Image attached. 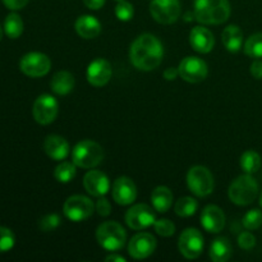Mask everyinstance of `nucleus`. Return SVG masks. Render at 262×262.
Here are the masks:
<instances>
[{
  "label": "nucleus",
  "mask_w": 262,
  "mask_h": 262,
  "mask_svg": "<svg viewBox=\"0 0 262 262\" xmlns=\"http://www.w3.org/2000/svg\"><path fill=\"white\" fill-rule=\"evenodd\" d=\"M95 209L96 207H95L94 202L89 197L82 196V194H74L64 202L63 212L67 219L74 223H79L92 216Z\"/></svg>",
  "instance_id": "0eeeda50"
},
{
  "label": "nucleus",
  "mask_w": 262,
  "mask_h": 262,
  "mask_svg": "<svg viewBox=\"0 0 262 262\" xmlns=\"http://www.w3.org/2000/svg\"><path fill=\"white\" fill-rule=\"evenodd\" d=\"M43 150L50 159L55 161H61L68 158L71 148H69V143L66 138L58 135H51L45 138Z\"/></svg>",
  "instance_id": "aec40b11"
},
{
  "label": "nucleus",
  "mask_w": 262,
  "mask_h": 262,
  "mask_svg": "<svg viewBox=\"0 0 262 262\" xmlns=\"http://www.w3.org/2000/svg\"><path fill=\"white\" fill-rule=\"evenodd\" d=\"M117 2H122V0H117Z\"/></svg>",
  "instance_id": "a18cd8bd"
},
{
  "label": "nucleus",
  "mask_w": 262,
  "mask_h": 262,
  "mask_svg": "<svg viewBox=\"0 0 262 262\" xmlns=\"http://www.w3.org/2000/svg\"><path fill=\"white\" fill-rule=\"evenodd\" d=\"M15 237L10 229L0 227V253L8 252L14 247Z\"/></svg>",
  "instance_id": "2f4dec72"
},
{
  "label": "nucleus",
  "mask_w": 262,
  "mask_h": 262,
  "mask_svg": "<svg viewBox=\"0 0 262 262\" xmlns=\"http://www.w3.org/2000/svg\"><path fill=\"white\" fill-rule=\"evenodd\" d=\"M204 235L196 228H188L184 230L178 241L179 252L188 260H194V258L200 257L204 251Z\"/></svg>",
  "instance_id": "9d476101"
},
{
  "label": "nucleus",
  "mask_w": 262,
  "mask_h": 262,
  "mask_svg": "<svg viewBox=\"0 0 262 262\" xmlns=\"http://www.w3.org/2000/svg\"><path fill=\"white\" fill-rule=\"evenodd\" d=\"M251 74L253 78L262 79V60L261 59H255L252 64H251Z\"/></svg>",
  "instance_id": "58836bf2"
},
{
  "label": "nucleus",
  "mask_w": 262,
  "mask_h": 262,
  "mask_svg": "<svg viewBox=\"0 0 262 262\" xmlns=\"http://www.w3.org/2000/svg\"><path fill=\"white\" fill-rule=\"evenodd\" d=\"M74 27H76L77 33L86 40L97 37L101 33V23L94 15L84 14L78 17Z\"/></svg>",
  "instance_id": "412c9836"
},
{
  "label": "nucleus",
  "mask_w": 262,
  "mask_h": 262,
  "mask_svg": "<svg viewBox=\"0 0 262 262\" xmlns=\"http://www.w3.org/2000/svg\"><path fill=\"white\" fill-rule=\"evenodd\" d=\"M223 43L230 53H238L243 46V32L238 26H228L223 31Z\"/></svg>",
  "instance_id": "b1692460"
},
{
  "label": "nucleus",
  "mask_w": 262,
  "mask_h": 262,
  "mask_svg": "<svg viewBox=\"0 0 262 262\" xmlns=\"http://www.w3.org/2000/svg\"><path fill=\"white\" fill-rule=\"evenodd\" d=\"M83 187L94 197H102L109 192V178L100 170H90L83 177Z\"/></svg>",
  "instance_id": "a211bd4d"
},
{
  "label": "nucleus",
  "mask_w": 262,
  "mask_h": 262,
  "mask_svg": "<svg viewBox=\"0 0 262 262\" xmlns=\"http://www.w3.org/2000/svg\"><path fill=\"white\" fill-rule=\"evenodd\" d=\"M182 8L179 0H151L150 13L160 25H171L181 15Z\"/></svg>",
  "instance_id": "6e6552de"
},
{
  "label": "nucleus",
  "mask_w": 262,
  "mask_h": 262,
  "mask_svg": "<svg viewBox=\"0 0 262 262\" xmlns=\"http://www.w3.org/2000/svg\"><path fill=\"white\" fill-rule=\"evenodd\" d=\"M155 228V232L158 233L161 237H171L176 233V225L173 224V222H170L169 219H160L158 222H155L154 224Z\"/></svg>",
  "instance_id": "72a5a7b5"
},
{
  "label": "nucleus",
  "mask_w": 262,
  "mask_h": 262,
  "mask_svg": "<svg viewBox=\"0 0 262 262\" xmlns=\"http://www.w3.org/2000/svg\"><path fill=\"white\" fill-rule=\"evenodd\" d=\"M96 239L104 250L115 252L124 247L125 241H127V233L119 223L105 222L97 228Z\"/></svg>",
  "instance_id": "39448f33"
},
{
  "label": "nucleus",
  "mask_w": 262,
  "mask_h": 262,
  "mask_svg": "<svg viewBox=\"0 0 262 262\" xmlns=\"http://www.w3.org/2000/svg\"><path fill=\"white\" fill-rule=\"evenodd\" d=\"M155 212L146 204L135 205L125 212V223L133 230H143L155 224Z\"/></svg>",
  "instance_id": "ddd939ff"
},
{
  "label": "nucleus",
  "mask_w": 262,
  "mask_h": 262,
  "mask_svg": "<svg viewBox=\"0 0 262 262\" xmlns=\"http://www.w3.org/2000/svg\"><path fill=\"white\" fill-rule=\"evenodd\" d=\"M112 196L118 205L127 206L133 204L137 199V187L135 182L128 177H119L113 183Z\"/></svg>",
  "instance_id": "2eb2a0df"
},
{
  "label": "nucleus",
  "mask_w": 262,
  "mask_h": 262,
  "mask_svg": "<svg viewBox=\"0 0 262 262\" xmlns=\"http://www.w3.org/2000/svg\"><path fill=\"white\" fill-rule=\"evenodd\" d=\"M164 49L160 40L151 33L140 35L129 49V60L138 71L150 72L163 61Z\"/></svg>",
  "instance_id": "f257e3e1"
},
{
  "label": "nucleus",
  "mask_w": 262,
  "mask_h": 262,
  "mask_svg": "<svg viewBox=\"0 0 262 262\" xmlns=\"http://www.w3.org/2000/svg\"><path fill=\"white\" fill-rule=\"evenodd\" d=\"M4 32L9 38H18L23 33V20L17 13H10L4 20Z\"/></svg>",
  "instance_id": "a878e982"
},
{
  "label": "nucleus",
  "mask_w": 262,
  "mask_h": 262,
  "mask_svg": "<svg viewBox=\"0 0 262 262\" xmlns=\"http://www.w3.org/2000/svg\"><path fill=\"white\" fill-rule=\"evenodd\" d=\"M258 194V184L252 174H243L230 184L228 196L233 204L238 206H247L256 200Z\"/></svg>",
  "instance_id": "7ed1b4c3"
},
{
  "label": "nucleus",
  "mask_w": 262,
  "mask_h": 262,
  "mask_svg": "<svg viewBox=\"0 0 262 262\" xmlns=\"http://www.w3.org/2000/svg\"><path fill=\"white\" fill-rule=\"evenodd\" d=\"M2 38H3V28L2 26H0V41H2Z\"/></svg>",
  "instance_id": "37998d69"
},
{
  "label": "nucleus",
  "mask_w": 262,
  "mask_h": 262,
  "mask_svg": "<svg viewBox=\"0 0 262 262\" xmlns=\"http://www.w3.org/2000/svg\"><path fill=\"white\" fill-rule=\"evenodd\" d=\"M201 225L209 233H220L225 227V214L216 205H207L201 212Z\"/></svg>",
  "instance_id": "f3484780"
},
{
  "label": "nucleus",
  "mask_w": 262,
  "mask_h": 262,
  "mask_svg": "<svg viewBox=\"0 0 262 262\" xmlns=\"http://www.w3.org/2000/svg\"><path fill=\"white\" fill-rule=\"evenodd\" d=\"M133 14H135L133 5L130 3L125 2V0L119 2L117 4V7H115V15L122 22H128V20L132 19Z\"/></svg>",
  "instance_id": "473e14b6"
},
{
  "label": "nucleus",
  "mask_w": 262,
  "mask_h": 262,
  "mask_svg": "<svg viewBox=\"0 0 262 262\" xmlns=\"http://www.w3.org/2000/svg\"><path fill=\"white\" fill-rule=\"evenodd\" d=\"M179 77L189 83H200L205 81L209 73L206 61L197 56H187L179 63Z\"/></svg>",
  "instance_id": "f8f14e48"
},
{
  "label": "nucleus",
  "mask_w": 262,
  "mask_h": 262,
  "mask_svg": "<svg viewBox=\"0 0 262 262\" xmlns=\"http://www.w3.org/2000/svg\"><path fill=\"white\" fill-rule=\"evenodd\" d=\"M105 261H106V262H125L127 260H125L123 256L114 253V255L106 256V257H105Z\"/></svg>",
  "instance_id": "79ce46f5"
},
{
  "label": "nucleus",
  "mask_w": 262,
  "mask_h": 262,
  "mask_svg": "<svg viewBox=\"0 0 262 262\" xmlns=\"http://www.w3.org/2000/svg\"><path fill=\"white\" fill-rule=\"evenodd\" d=\"M74 84H76V82H74L73 74L67 71L56 72L50 82V87L53 92H55L56 95H60V96L68 95L69 92L73 91Z\"/></svg>",
  "instance_id": "4be33fe9"
},
{
  "label": "nucleus",
  "mask_w": 262,
  "mask_h": 262,
  "mask_svg": "<svg viewBox=\"0 0 262 262\" xmlns=\"http://www.w3.org/2000/svg\"><path fill=\"white\" fill-rule=\"evenodd\" d=\"M178 76H179L178 68H173V67L165 69V72H164V78H165L166 81H174Z\"/></svg>",
  "instance_id": "a19ab883"
},
{
  "label": "nucleus",
  "mask_w": 262,
  "mask_h": 262,
  "mask_svg": "<svg viewBox=\"0 0 262 262\" xmlns=\"http://www.w3.org/2000/svg\"><path fill=\"white\" fill-rule=\"evenodd\" d=\"M229 17V0H194V18L202 25H222Z\"/></svg>",
  "instance_id": "f03ea898"
},
{
  "label": "nucleus",
  "mask_w": 262,
  "mask_h": 262,
  "mask_svg": "<svg viewBox=\"0 0 262 262\" xmlns=\"http://www.w3.org/2000/svg\"><path fill=\"white\" fill-rule=\"evenodd\" d=\"M245 54L250 58H262V32L253 33L245 42Z\"/></svg>",
  "instance_id": "c756f323"
},
{
  "label": "nucleus",
  "mask_w": 262,
  "mask_h": 262,
  "mask_svg": "<svg viewBox=\"0 0 262 262\" xmlns=\"http://www.w3.org/2000/svg\"><path fill=\"white\" fill-rule=\"evenodd\" d=\"M19 69L26 76L38 78V77L46 76L50 72L51 60L45 54L33 51V53L23 55L19 61Z\"/></svg>",
  "instance_id": "1a4fd4ad"
},
{
  "label": "nucleus",
  "mask_w": 262,
  "mask_h": 262,
  "mask_svg": "<svg viewBox=\"0 0 262 262\" xmlns=\"http://www.w3.org/2000/svg\"><path fill=\"white\" fill-rule=\"evenodd\" d=\"M112 66H110L109 61L102 58L95 59L87 67V82L94 87H102L107 84L112 79Z\"/></svg>",
  "instance_id": "dca6fc26"
},
{
  "label": "nucleus",
  "mask_w": 262,
  "mask_h": 262,
  "mask_svg": "<svg viewBox=\"0 0 262 262\" xmlns=\"http://www.w3.org/2000/svg\"><path fill=\"white\" fill-rule=\"evenodd\" d=\"M260 206L262 207V192H261V194H260Z\"/></svg>",
  "instance_id": "c03bdc74"
},
{
  "label": "nucleus",
  "mask_w": 262,
  "mask_h": 262,
  "mask_svg": "<svg viewBox=\"0 0 262 262\" xmlns=\"http://www.w3.org/2000/svg\"><path fill=\"white\" fill-rule=\"evenodd\" d=\"M84 5H86L89 9L92 10H99L104 7L105 0H83Z\"/></svg>",
  "instance_id": "ea45409f"
},
{
  "label": "nucleus",
  "mask_w": 262,
  "mask_h": 262,
  "mask_svg": "<svg viewBox=\"0 0 262 262\" xmlns=\"http://www.w3.org/2000/svg\"><path fill=\"white\" fill-rule=\"evenodd\" d=\"M238 246H239L242 250H246V251L252 250V248L256 246L255 235L250 232L241 233L239 237H238Z\"/></svg>",
  "instance_id": "c9c22d12"
},
{
  "label": "nucleus",
  "mask_w": 262,
  "mask_h": 262,
  "mask_svg": "<svg viewBox=\"0 0 262 262\" xmlns=\"http://www.w3.org/2000/svg\"><path fill=\"white\" fill-rule=\"evenodd\" d=\"M189 43L197 53L207 54L214 49L215 38L211 31L202 26H197L189 32Z\"/></svg>",
  "instance_id": "6ab92c4d"
},
{
  "label": "nucleus",
  "mask_w": 262,
  "mask_h": 262,
  "mask_svg": "<svg viewBox=\"0 0 262 262\" xmlns=\"http://www.w3.org/2000/svg\"><path fill=\"white\" fill-rule=\"evenodd\" d=\"M96 211L100 216H109L112 212V205H110L109 200L105 199L104 196L99 197V201L96 204Z\"/></svg>",
  "instance_id": "e433bc0d"
},
{
  "label": "nucleus",
  "mask_w": 262,
  "mask_h": 262,
  "mask_svg": "<svg viewBox=\"0 0 262 262\" xmlns=\"http://www.w3.org/2000/svg\"><path fill=\"white\" fill-rule=\"evenodd\" d=\"M59 113V104L51 95L43 94L33 102V119L41 125H48L56 119Z\"/></svg>",
  "instance_id": "9b49d317"
},
{
  "label": "nucleus",
  "mask_w": 262,
  "mask_h": 262,
  "mask_svg": "<svg viewBox=\"0 0 262 262\" xmlns=\"http://www.w3.org/2000/svg\"><path fill=\"white\" fill-rule=\"evenodd\" d=\"M187 186L194 196L206 197L214 191V177L205 166H193L187 174Z\"/></svg>",
  "instance_id": "423d86ee"
},
{
  "label": "nucleus",
  "mask_w": 262,
  "mask_h": 262,
  "mask_svg": "<svg viewBox=\"0 0 262 262\" xmlns=\"http://www.w3.org/2000/svg\"><path fill=\"white\" fill-rule=\"evenodd\" d=\"M199 204L192 197H182L174 205V211L181 217H189L196 214Z\"/></svg>",
  "instance_id": "c85d7f7f"
},
{
  "label": "nucleus",
  "mask_w": 262,
  "mask_h": 262,
  "mask_svg": "<svg viewBox=\"0 0 262 262\" xmlns=\"http://www.w3.org/2000/svg\"><path fill=\"white\" fill-rule=\"evenodd\" d=\"M156 250V238L150 233H138L128 245V252L130 257L136 260H143L152 255Z\"/></svg>",
  "instance_id": "4468645a"
},
{
  "label": "nucleus",
  "mask_w": 262,
  "mask_h": 262,
  "mask_svg": "<svg viewBox=\"0 0 262 262\" xmlns=\"http://www.w3.org/2000/svg\"><path fill=\"white\" fill-rule=\"evenodd\" d=\"M59 225H60V217L56 214L46 215L38 223V227H40V229L42 232H50V230H54L55 228H58Z\"/></svg>",
  "instance_id": "f704fd0d"
},
{
  "label": "nucleus",
  "mask_w": 262,
  "mask_h": 262,
  "mask_svg": "<svg viewBox=\"0 0 262 262\" xmlns=\"http://www.w3.org/2000/svg\"><path fill=\"white\" fill-rule=\"evenodd\" d=\"M104 159V150L97 142L84 140L77 143L72 150V161L78 168L92 169L99 165Z\"/></svg>",
  "instance_id": "20e7f679"
},
{
  "label": "nucleus",
  "mask_w": 262,
  "mask_h": 262,
  "mask_svg": "<svg viewBox=\"0 0 262 262\" xmlns=\"http://www.w3.org/2000/svg\"><path fill=\"white\" fill-rule=\"evenodd\" d=\"M5 7L10 10H19L28 4L30 0H2Z\"/></svg>",
  "instance_id": "4c0bfd02"
},
{
  "label": "nucleus",
  "mask_w": 262,
  "mask_h": 262,
  "mask_svg": "<svg viewBox=\"0 0 262 262\" xmlns=\"http://www.w3.org/2000/svg\"><path fill=\"white\" fill-rule=\"evenodd\" d=\"M232 243L228 238L220 237L212 241L210 247V258L214 262H225L232 256Z\"/></svg>",
  "instance_id": "393cba45"
},
{
  "label": "nucleus",
  "mask_w": 262,
  "mask_h": 262,
  "mask_svg": "<svg viewBox=\"0 0 262 262\" xmlns=\"http://www.w3.org/2000/svg\"><path fill=\"white\" fill-rule=\"evenodd\" d=\"M173 192L165 186L156 187L151 193V202H152L154 209L161 214L169 211L173 205Z\"/></svg>",
  "instance_id": "5701e85b"
},
{
  "label": "nucleus",
  "mask_w": 262,
  "mask_h": 262,
  "mask_svg": "<svg viewBox=\"0 0 262 262\" xmlns=\"http://www.w3.org/2000/svg\"><path fill=\"white\" fill-rule=\"evenodd\" d=\"M243 227L248 230H256L262 225V212L258 209L250 210L243 216Z\"/></svg>",
  "instance_id": "7c9ffc66"
},
{
  "label": "nucleus",
  "mask_w": 262,
  "mask_h": 262,
  "mask_svg": "<svg viewBox=\"0 0 262 262\" xmlns=\"http://www.w3.org/2000/svg\"><path fill=\"white\" fill-rule=\"evenodd\" d=\"M241 168L247 174L257 173L261 168V156L253 150L246 151L241 156Z\"/></svg>",
  "instance_id": "bb28decb"
},
{
  "label": "nucleus",
  "mask_w": 262,
  "mask_h": 262,
  "mask_svg": "<svg viewBox=\"0 0 262 262\" xmlns=\"http://www.w3.org/2000/svg\"><path fill=\"white\" fill-rule=\"evenodd\" d=\"M77 174V165L72 161H63V163L59 164L58 166L54 170V177L58 182L60 183H69L71 181H73L74 177Z\"/></svg>",
  "instance_id": "cd10ccee"
}]
</instances>
